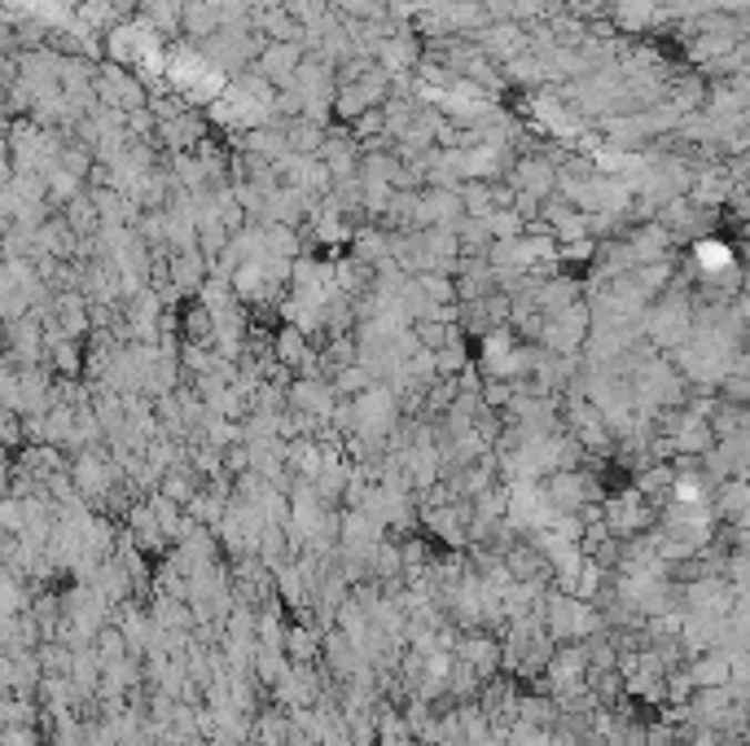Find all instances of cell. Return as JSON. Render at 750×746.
I'll return each mask as SVG.
<instances>
[{
    "instance_id": "1",
    "label": "cell",
    "mask_w": 750,
    "mask_h": 746,
    "mask_svg": "<svg viewBox=\"0 0 750 746\" xmlns=\"http://www.w3.org/2000/svg\"><path fill=\"white\" fill-rule=\"evenodd\" d=\"M22 606V593H18V579L9 571H0V619H9L13 611Z\"/></svg>"
},
{
    "instance_id": "2",
    "label": "cell",
    "mask_w": 750,
    "mask_h": 746,
    "mask_svg": "<svg viewBox=\"0 0 750 746\" xmlns=\"http://www.w3.org/2000/svg\"><path fill=\"white\" fill-rule=\"evenodd\" d=\"M0 746H36V734H31V725H9L0 734Z\"/></svg>"
}]
</instances>
